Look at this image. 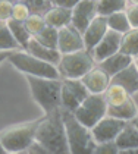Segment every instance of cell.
<instances>
[{"label":"cell","mask_w":138,"mask_h":154,"mask_svg":"<svg viewBox=\"0 0 138 154\" xmlns=\"http://www.w3.org/2000/svg\"><path fill=\"white\" fill-rule=\"evenodd\" d=\"M110 82L119 84L127 90L129 94L138 93V68L135 62L129 63L127 68L119 71L110 78Z\"/></svg>","instance_id":"obj_15"},{"label":"cell","mask_w":138,"mask_h":154,"mask_svg":"<svg viewBox=\"0 0 138 154\" xmlns=\"http://www.w3.org/2000/svg\"><path fill=\"white\" fill-rule=\"evenodd\" d=\"M134 62V57L129 56V54H125L122 51H116L112 56L106 57L104 60L99 62L97 65L103 69L104 72H107L110 76H113L115 73H118L119 71H122L124 68H127L129 63Z\"/></svg>","instance_id":"obj_17"},{"label":"cell","mask_w":138,"mask_h":154,"mask_svg":"<svg viewBox=\"0 0 138 154\" xmlns=\"http://www.w3.org/2000/svg\"><path fill=\"white\" fill-rule=\"evenodd\" d=\"M24 50L28 51V53H31L35 57L46 60V62L52 63V65H56V66H58V63L60 62V57H62V53L59 51L58 48H52V47L44 46V44H41L35 37L30 38L27 47L24 48Z\"/></svg>","instance_id":"obj_16"},{"label":"cell","mask_w":138,"mask_h":154,"mask_svg":"<svg viewBox=\"0 0 138 154\" xmlns=\"http://www.w3.org/2000/svg\"><path fill=\"white\" fill-rule=\"evenodd\" d=\"M134 62H135V65H137V68H138V57H134Z\"/></svg>","instance_id":"obj_40"},{"label":"cell","mask_w":138,"mask_h":154,"mask_svg":"<svg viewBox=\"0 0 138 154\" xmlns=\"http://www.w3.org/2000/svg\"><path fill=\"white\" fill-rule=\"evenodd\" d=\"M25 79L30 85L34 100L43 109L44 113H50L62 107L60 103L62 78H41L34 75H25Z\"/></svg>","instance_id":"obj_2"},{"label":"cell","mask_w":138,"mask_h":154,"mask_svg":"<svg viewBox=\"0 0 138 154\" xmlns=\"http://www.w3.org/2000/svg\"><path fill=\"white\" fill-rule=\"evenodd\" d=\"M93 154H119V148L116 145V141L97 142Z\"/></svg>","instance_id":"obj_31"},{"label":"cell","mask_w":138,"mask_h":154,"mask_svg":"<svg viewBox=\"0 0 138 154\" xmlns=\"http://www.w3.org/2000/svg\"><path fill=\"white\" fill-rule=\"evenodd\" d=\"M137 57H138V56H137Z\"/></svg>","instance_id":"obj_42"},{"label":"cell","mask_w":138,"mask_h":154,"mask_svg":"<svg viewBox=\"0 0 138 154\" xmlns=\"http://www.w3.org/2000/svg\"><path fill=\"white\" fill-rule=\"evenodd\" d=\"M107 115L118 119H124V120H132L138 115V107L134 98L131 97L129 100L119 106H107Z\"/></svg>","instance_id":"obj_20"},{"label":"cell","mask_w":138,"mask_h":154,"mask_svg":"<svg viewBox=\"0 0 138 154\" xmlns=\"http://www.w3.org/2000/svg\"><path fill=\"white\" fill-rule=\"evenodd\" d=\"M62 118L66 129L69 153L72 154H93L97 142L94 141L91 128L81 123L74 112L62 109Z\"/></svg>","instance_id":"obj_3"},{"label":"cell","mask_w":138,"mask_h":154,"mask_svg":"<svg viewBox=\"0 0 138 154\" xmlns=\"http://www.w3.org/2000/svg\"><path fill=\"white\" fill-rule=\"evenodd\" d=\"M128 6H129L128 0H97L99 15H104V16L121 11H127Z\"/></svg>","instance_id":"obj_25"},{"label":"cell","mask_w":138,"mask_h":154,"mask_svg":"<svg viewBox=\"0 0 138 154\" xmlns=\"http://www.w3.org/2000/svg\"><path fill=\"white\" fill-rule=\"evenodd\" d=\"M85 48L82 34L72 24L62 26L58 29V50L63 53H71Z\"/></svg>","instance_id":"obj_12"},{"label":"cell","mask_w":138,"mask_h":154,"mask_svg":"<svg viewBox=\"0 0 138 154\" xmlns=\"http://www.w3.org/2000/svg\"><path fill=\"white\" fill-rule=\"evenodd\" d=\"M35 140L41 142L50 154L69 153L66 129L62 118V107L41 116L40 123L35 129Z\"/></svg>","instance_id":"obj_1"},{"label":"cell","mask_w":138,"mask_h":154,"mask_svg":"<svg viewBox=\"0 0 138 154\" xmlns=\"http://www.w3.org/2000/svg\"><path fill=\"white\" fill-rule=\"evenodd\" d=\"M8 60L15 69H18L25 75H34L41 78H62L56 65H52L46 60L35 57L31 53L25 51L24 48L11 51Z\"/></svg>","instance_id":"obj_4"},{"label":"cell","mask_w":138,"mask_h":154,"mask_svg":"<svg viewBox=\"0 0 138 154\" xmlns=\"http://www.w3.org/2000/svg\"><path fill=\"white\" fill-rule=\"evenodd\" d=\"M128 120L118 119L113 116L106 115L102 120H99L91 128L93 138L96 142H104V141H115L118 135L125 128Z\"/></svg>","instance_id":"obj_9"},{"label":"cell","mask_w":138,"mask_h":154,"mask_svg":"<svg viewBox=\"0 0 138 154\" xmlns=\"http://www.w3.org/2000/svg\"><path fill=\"white\" fill-rule=\"evenodd\" d=\"M6 25L9 26L12 35L15 37V40L21 44V47L22 48L27 47L30 38H31L33 35L28 32V29H27V26H25V24H24V21H18V19L11 18L9 21H6Z\"/></svg>","instance_id":"obj_23"},{"label":"cell","mask_w":138,"mask_h":154,"mask_svg":"<svg viewBox=\"0 0 138 154\" xmlns=\"http://www.w3.org/2000/svg\"><path fill=\"white\" fill-rule=\"evenodd\" d=\"M13 0H0V21L6 22L12 18Z\"/></svg>","instance_id":"obj_32"},{"label":"cell","mask_w":138,"mask_h":154,"mask_svg":"<svg viewBox=\"0 0 138 154\" xmlns=\"http://www.w3.org/2000/svg\"><path fill=\"white\" fill-rule=\"evenodd\" d=\"M131 122L134 123V126H135V128H138V115H137V116H135V118H134V119H132Z\"/></svg>","instance_id":"obj_37"},{"label":"cell","mask_w":138,"mask_h":154,"mask_svg":"<svg viewBox=\"0 0 138 154\" xmlns=\"http://www.w3.org/2000/svg\"><path fill=\"white\" fill-rule=\"evenodd\" d=\"M88 94V88L84 85L81 78H62V88H60V103L62 109L75 112L77 107L82 103V100Z\"/></svg>","instance_id":"obj_8"},{"label":"cell","mask_w":138,"mask_h":154,"mask_svg":"<svg viewBox=\"0 0 138 154\" xmlns=\"http://www.w3.org/2000/svg\"><path fill=\"white\" fill-rule=\"evenodd\" d=\"M44 21L47 25L55 26V28H62L71 24L72 21V9L71 8H63V6H52L44 15Z\"/></svg>","instance_id":"obj_18"},{"label":"cell","mask_w":138,"mask_h":154,"mask_svg":"<svg viewBox=\"0 0 138 154\" xmlns=\"http://www.w3.org/2000/svg\"><path fill=\"white\" fill-rule=\"evenodd\" d=\"M129 5H138V0H128Z\"/></svg>","instance_id":"obj_39"},{"label":"cell","mask_w":138,"mask_h":154,"mask_svg":"<svg viewBox=\"0 0 138 154\" xmlns=\"http://www.w3.org/2000/svg\"><path fill=\"white\" fill-rule=\"evenodd\" d=\"M103 94L106 97L107 106H119V104L125 103L127 100H129L132 97V94H129L122 85L113 82H110V85L106 88V91Z\"/></svg>","instance_id":"obj_21"},{"label":"cell","mask_w":138,"mask_h":154,"mask_svg":"<svg viewBox=\"0 0 138 154\" xmlns=\"http://www.w3.org/2000/svg\"><path fill=\"white\" fill-rule=\"evenodd\" d=\"M0 22H2V21H0Z\"/></svg>","instance_id":"obj_41"},{"label":"cell","mask_w":138,"mask_h":154,"mask_svg":"<svg viewBox=\"0 0 138 154\" xmlns=\"http://www.w3.org/2000/svg\"><path fill=\"white\" fill-rule=\"evenodd\" d=\"M107 29H109L107 18L104 15H97L82 32V40H84L85 48L88 51H91L93 47L104 37Z\"/></svg>","instance_id":"obj_14"},{"label":"cell","mask_w":138,"mask_h":154,"mask_svg":"<svg viewBox=\"0 0 138 154\" xmlns=\"http://www.w3.org/2000/svg\"><path fill=\"white\" fill-rule=\"evenodd\" d=\"M107 18V25L110 29H113L116 32H121V34H125L131 29V25L128 21V16L125 11H121V12H115L110 13L106 16Z\"/></svg>","instance_id":"obj_24"},{"label":"cell","mask_w":138,"mask_h":154,"mask_svg":"<svg viewBox=\"0 0 138 154\" xmlns=\"http://www.w3.org/2000/svg\"><path fill=\"white\" fill-rule=\"evenodd\" d=\"M115 141L118 148H119V151L131 150V148H138V128L134 126V123L131 120H128L125 128L118 135V138Z\"/></svg>","instance_id":"obj_19"},{"label":"cell","mask_w":138,"mask_h":154,"mask_svg":"<svg viewBox=\"0 0 138 154\" xmlns=\"http://www.w3.org/2000/svg\"><path fill=\"white\" fill-rule=\"evenodd\" d=\"M119 51L129 54L132 57L138 56V28H131L128 32L122 34V41Z\"/></svg>","instance_id":"obj_22"},{"label":"cell","mask_w":138,"mask_h":154,"mask_svg":"<svg viewBox=\"0 0 138 154\" xmlns=\"http://www.w3.org/2000/svg\"><path fill=\"white\" fill-rule=\"evenodd\" d=\"M97 15H99L97 0H80L72 8V21H71V24L82 34L84 29L88 26V24Z\"/></svg>","instance_id":"obj_10"},{"label":"cell","mask_w":138,"mask_h":154,"mask_svg":"<svg viewBox=\"0 0 138 154\" xmlns=\"http://www.w3.org/2000/svg\"><path fill=\"white\" fill-rule=\"evenodd\" d=\"M125 12L131 28H138V5H129Z\"/></svg>","instance_id":"obj_33"},{"label":"cell","mask_w":138,"mask_h":154,"mask_svg":"<svg viewBox=\"0 0 138 154\" xmlns=\"http://www.w3.org/2000/svg\"><path fill=\"white\" fill-rule=\"evenodd\" d=\"M74 115L81 123L93 128L99 120L107 115V101L104 94H88L77 107Z\"/></svg>","instance_id":"obj_7"},{"label":"cell","mask_w":138,"mask_h":154,"mask_svg":"<svg viewBox=\"0 0 138 154\" xmlns=\"http://www.w3.org/2000/svg\"><path fill=\"white\" fill-rule=\"evenodd\" d=\"M11 54V51H5V50H0V63L3 60H8V56Z\"/></svg>","instance_id":"obj_36"},{"label":"cell","mask_w":138,"mask_h":154,"mask_svg":"<svg viewBox=\"0 0 138 154\" xmlns=\"http://www.w3.org/2000/svg\"><path fill=\"white\" fill-rule=\"evenodd\" d=\"M24 24L27 26L28 32L33 37H35L38 32H41L47 25L46 21H44V16H43V15H38V13H31V15L24 21Z\"/></svg>","instance_id":"obj_28"},{"label":"cell","mask_w":138,"mask_h":154,"mask_svg":"<svg viewBox=\"0 0 138 154\" xmlns=\"http://www.w3.org/2000/svg\"><path fill=\"white\" fill-rule=\"evenodd\" d=\"M121 41H122V34H121V32H116V31L109 28L103 38H102V40L93 47L91 51H90L93 59L96 60V63H99V62L104 60L106 57L112 56L113 53L119 51Z\"/></svg>","instance_id":"obj_11"},{"label":"cell","mask_w":138,"mask_h":154,"mask_svg":"<svg viewBox=\"0 0 138 154\" xmlns=\"http://www.w3.org/2000/svg\"><path fill=\"white\" fill-rule=\"evenodd\" d=\"M80 0H52V3L55 5V6H63V8H74L77 3H78Z\"/></svg>","instance_id":"obj_35"},{"label":"cell","mask_w":138,"mask_h":154,"mask_svg":"<svg viewBox=\"0 0 138 154\" xmlns=\"http://www.w3.org/2000/svg\"><path fill=\"white\" fill-rule=\"evenodd\" d=\"M19 2L25 3L30 8L31 13H38V15H44L53 6L52 0H19Z\"/></svg>","instance_id":"obj_29"},{"label":"cell","mask_w":138,"mask_h":154,"mask_svg":"<svg viewBox=\"0 0 138 154\" xmlns=\"http://www.w3.org/2000/svg\"><path fill=\"white\" fill-rule=\"evenodd\" d=\"M24 153H31V154H50V151L47 150L46 147L41 144V142H38L37 140L31 142L30 145H28V148L24 151Z\"/></svg>","instance_id":"obj_34"},{"label":"cell","mask_w":138,"mask_h":154,"mask_svg":"<svg viewBox=\"0 0 138 154\" xmlns=\"http://www.w3.org/2000/svg\"><path fill=\"white\" fill-rule=\"evenodd\" d=\"M110 78L112 76L107 72H104L99 65H96L84 76H81V81L91 94H103L106 88L110 85Z\"/></svg>","instance_id":"obj_13"},{"label":"cell","mask_w":138,"mask_h":154,"mask_svg":"<svg viewBox=\"0 0 138 154\" xmlns=\"http://www.w3.org/2000/svg\"><path fill=\"white\" fill-rule=\"evenodd\" d=\"M35 38L47 47L58 48V28H55V26L46 25V28L41 32H38Z\"/></svg>","instance_id":"obj_27"},{"label":"cell","mask_w":138,"mask_h":154,"mask_svg":"<svg viewBox=\"0 0 138 154\" xmlns=\"http://www.w3.org/2000/svg\"><path fill=\"white\" fill-rule=\"evenodd\" d=\"M96 65L97 63L93 59L91 53L87 48H82L71 53H63L58 63V69L62 78H81Z\"/></svg>","instance_id":"obj_6"},{"label":"cell","mask_w":138,"mask_h":154,"mask_svg":"<svg viewBox=\"0 0 138 154\" xmlns=\"http://www.w3.org/2000/svg\"><path fill=\"white\" fill-rule=\"evenodd\" d=\"M30 15H31V11H30V8H28L25 3L19 2V0L13 2V9H12V18H13V19L25 21Z\"/></svg>","instance_id":"obj_30"},{"label":"cell","mask_w":138,"mask_h":154,"mask_svg":"<svg viewBox=\"0 0 138 154\" xmlns=\"http://www.w3.org/2000/svg\"><path fill=\"white\" fill-rule=\"evenodd\" d=\"M3 153H6V150L3 148V145H2V142H0V154H3Z\"/></svg>","instance_id":"obj_38"},{"label":"cell","mask_w":138,"mask_h":154,"mask_svg":"<svg viewBox=\"0 0 138 154\" xmlns=\"http://www.w3.org/2000/svg\"><path fill=\"white\" fill-rule=\"evenodd\" d=\"M21 44L15 40V37L12 35L9 26L6 22H0V50L5 51H13V50H21Z\"/></svg>","instance_id":"obj_26"},{"label":"cell","mask_w":138,"mask_h":154,"mask_svg":"<svg viewBox=\"0 0 138 154\" xmlns=\"http://www.w3.org/2000/svg\"><path fill=\"white\" fill-rule=\"evenodd\" d=\"M40 119L41 118L0 131V142L6 153H24L28 148V145L35 140V129Z\"/></svg>","instance_id":"obj_5"}]
</instances>
